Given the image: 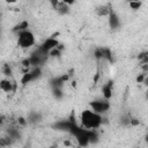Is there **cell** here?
Returning <instances> with one entry per match:
<instances>
[{"label":"cell","mask_w":148,"mask_h":148,"mask_svg":"<svg viewBox=\"0 0 148 148\" xmlns=\"http://www.w3.org/2000/svg\"><path fill=\"white\" fill-rule=\"evenodd\" d=\"M81 127L86 130H97L102 125V116L91 109L83 110L81 113Z\"/></svg>","instance_id":"cell-1"},{"label":"cell","mask_w":148,"mask_h":148,"mask_svg":"<svg viewBox=\"0 0 148 148\" xmlns=\"http://www.w3.org/2000/svg\"><path fill=\"white\" fill-rule=\"evenodd\" d=\"M35 35L30 30H23L17 34V45L22 49H29L35 45Z\"/></svg>","instance_id":"cell-2"},{"label":"cell","mask_w":148,"mask_h":148,"mask_svg":"<svg viewBox=\"0 0 148 148\" xmlns=\"http://www.w3.org/2000/svg\"><path fill=\"white\" fill-rule=\"evenodd\" d=\"M90 108L92 111L97 112V113H104L110 109V103L109 99H98V101H92L89 103Z\"/></svg>","instance_id":"cell-3"},{"label":"cell","mask_w":148,"mask_h":148,"mask_svg":"<svg viewBox=\"0 0 148 148\" xmlns=\"http://www.w3.org/2000/svg\"><path fill=\"white\" fill-rule=\"evenodd\" d=\"M40 74H42L40 67L37 66V67H35L32 71H28V72H25V73L22 75V77H21V83H22V84H28V83H30L31 81L38 79V77L40 76Z\"/></svg>","instance_id":"cell-4"},{"label":"cell","mask_w":148,"mask_h":148,"mask_svg":"<svg viewBox=\"0 0 148 148\" xmlns=\"http://www.w3.org/2000/svg\"><path fill=\"white\" fill-rule=\"evenodd\" d=\"M58 45H59V40H58L56 37H49V38H46V39L43 42V44L39 45L38 47H39L44 53L49 54V52H50L52 49L57 47Z\"/></svg>","instance_id":"cell-5"},{"label":"cell","mask_w":148,"mask_h":148,"mask_svg":"<svg viewBox=\"0 0 148 148\" xmlns=\"http://www.w3.org/2000/svg\"><path fill=\"white\" fill-rule=\"evenodd\" d=\"M16 89V83L12 82L9 79H2L0 80V90L3 92H12L15 91Z\"/></svg>","instance_id":"cell-6"},{"label":"cell","mask_w":148,"mask_h":148,"mask_svg":"<svg viewBox=\"0 0 148 148\" xmlns=\"http://www.w3.org/2000/svg\"><path fill=\"white\" fill-rule=\"evenodd\" d=\"M108 17H109V25H110L111 29L114 30V29H118L120 27V18H119V16L113 10L110 12V14L108 15Z\"/></svg>","instance_id":"cell-7"},{"label":"cell","mask_w":148,"mask_h":148,"mask_svg":"<svg viewBox=\"0 0 148 148\" xmlns=\"http://www.w3.org/2000/svg\"><path fill=\"white\" fill-rule=\"evenodd\" d=\"M102 94H103V97L105 99H110L112 97V94H113V82L112 81H109V82L103 84Z\"/></svg>","instance_id":"cell-8"},{"label":"cell","mask_w":148,"mask_h":148,"mask_svg":"<svg viewBox=\"0 0 148 148\" xmlns=\"http://www.w3.org/2000/svg\"><path fill=\"white\" fill-rule=\"evenodd\" d=\"M96 14L101 17H104V16H108L110 14V12L112 10V6L110 3H105V5H101L98 6L96 9Z\"/></svg>","instance_id":"cell-9"},{"label":"cell","mask_w":148,"mask_h":148,"mask_svg":"<svg viewBox=\"0 0 148 148\" xmlns=\"http://www.w3.org/2000/svg\"><path fill=\"white\" fill-rule=\"evenodd\" d=\"M56 12H57L58 14H60V15H66V14L69 13V6L66 5L65 2H62V1L60 0L59 3H58V6L56 7Z\"/></svg>","instance_id":"cell-10"},{"label":"cell","mask_w":148,"mask_h":148,"mask_svg":"<svg viewBox=\"0 0 148 148\" xmlns=\"http://www.w3.org/2000/svg\"><path fill=\"white\" fill-rule=\"evenodd\" d=\"M28 27H29L28 21H21L20 23H17L16 25H14V28H13V32L18 34V32H21V31H23V30H27Z\"/></svg>","instance_id":"cell-11"},{"label":"cell","mask_w":148,"mask_h":148,"mask_svg":"<svg viewBox=\"0 0 148 148\" xmlns=\"http://www.w3.org/2000/svg\"><path fill=\"white\" fill-rule=\"evenodd\" d=\"M40 118H42V117H40V114H39V113H37V112H31V113L29 114V117H28L27 121L35 124V123H38V121L40 120Z\"/></svg>","instance_id":"cell-12"},{"label":"cell","mask_w":148,"mask_h":148,"mask_svg":"<svg viewBox=\"0 0 148 148\" xmlns=\"http://www.w3.org/2000/svg\"><path fill=\"white\" fill-rule=\"evenodd\" d=\"M128 6H130L131 9L138 10V9H140L141 6H142V0H140V1H128Z\"/></svg>","instance_id":"cell-13"},{"label":"cell","mask_w":148,"mask_h":148,"mask_svg":"<svg viewBox=\"0 0 148 148\" xmlns=\"http://www.w3.org/2000/svg\"><path fill=\"white\" fill-rule=\"evenodd\" d=\"M12 138L8 135V136H5V138H0V146L1 147H6V146H9L12 143Z\"/></svg>","instance_id":"cell-14"},{"label":"cell","mask_w":148,"mask_h":148,"mask_svg":"<svg viewBox=\"0 0 148 148\" xmlns=\"http://www.w3.org/2000/svg\"><path fill=\"white\" fill-rule=\"evenodd\" d=\"M61 51H62V50H60V49L57 46V47L52 49V50L49 52V56H51V57H60V54H61Z\"/></svg>","instance_id":"cell-15"},{"label":"cell","mask_w":148,"mask_h":148,"mask_svg":"<svg viewBox=\"0 0 148 148\" xmlns=\"http://www.w3.org/2000/svg\"><path fill=\"white\" fill-rule=\"evenodd\" d=\"M53 94L56 98H61L62 97V88H53Z\"/></svg>","instance_id":"cell-16"},{"label":"cell","mask_w":148,"mask_h":148,"mask_svg":"<svg viewBox=\"0 0 148 148\" xmlns=\"http://www.w3.org/2000/svg\"><path fill=\"white\" fill-rule=\"evenodd\" d=\"M146 79H147V75H146V73L143 72V73H141V74H139V75L136 76V82H138V83H142V82L146 81Z\"/></svg>","instance_id":"cell-17"},{"label":"cell","mask_w":148,"mask_h":148,"mask_svg":"<svg viewBox=\"0 0 148 148\" xmlns=\"http://www.w3.org/2000/svg\"><path fill=\"white\" fill-rule=\"evenodd\" d=\"M3 73H5V75H7V76H12V69H10L9 65L5 64V66H3Z\"/></svg>","instance_id":"cell-18"},{"label":"cell","mask_w":148,"mask_h":148,"mask_svg":"<svg viewBox=\"0 0 148 148\" xmlns=\"http://www.w3.org/2000/svg\"><path fill=\"white\" fill-rule=\"evenodd\" d=\"M49 1H50V3H51L52 8H53V9H56V7L58 6V3H59V1H60V0H49Z\"/></svg>","instance_id":"cell-19"},{"label":"cell","mask_w":148,"mask_h":148,"mask_svg":"<svg viewBox=\"0 0 148 148\" xmlns=\"http://www.w3.org/2000/svg\"><path fill=\"white\" fill-rule=\"evenodd\" d=\"M17 121H18V124H20V125H25V123H28L23 117H20V118L17 119Z\"/></svg>","instance_id":"cell-20"},{"label":"cell","mask_w":148,"mask_h":148,"mask_svg":"<svg viewBox=\"0 0 148 148\" xmlns=\"http://www.w3.org/2000/svg\"><path fill=\"white\" fill-rule=\"evenodd\" d=\"M62 2H65L66 5H68V6H72L74 2H75V0H61Z\"/></svg>","instance_id":"cell-21"},{"label":"cell","mask_w":148,"mask_h":148,"mask_svg":"<svg viewBox=\"0 0 148 148\" xmlns=\"http://www.w3.org/2000/svg\"><path fill=\"white\" fill-rule=\"evenodd\" d=\"M7 3H9V5H14V3H16L17 2V0H5Z\"/></svg>","instance_id":"cell-22"},{"label":"cell","mask_w":148,"mask_h":148,"mask_svg":"<svg viewBox=\"0 0 148 148\" xmlns=\"http://www.w3.org/2000/svg\"><path fill=\"white\" fill-rule=\"evenodd\" d=\"M72 87H76V81H72Z\"/></svg>","instance_id":"cell-23"},{"label":"cell","mask_w":148,"mask_h":148,"mask_svg":"<svg viewBox=\"0 0 148 148\" xmlns=\"http://www.w3.org/2000/svg\"><path fill=\"white\" fill-rule=\"evenodd\" d=\"M128 1H140V0H128Z\"/></svg>","instance_id":"cell-24"}]
</instances>
